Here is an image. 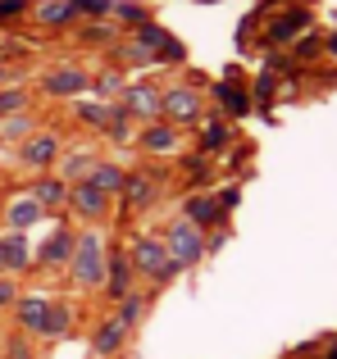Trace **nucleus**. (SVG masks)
Masks as SVG:
<instances>
[{
    "mask_svg": "<svg viewBox=\"0 0 337 359\" xmlns=\"http://www.w3.org/2000/svg\"><path fill=\"white\" fill-rule=\"evenodd\" d=\"M73 278L82 282V287H96L100 278H105V255H100V241L96 237H82L78 250H73Z\"/></svg>",
    "mask_w": 337,
    "mask_h": 359,
    "instance_id": "1",
    "label": "nucleus"
},
{
    "mask_svg": "<svg viewBox=\"0 0 337 359\" xmlns=\"http://www.w3.org/2000/svg\"><path fill=\"white\" fill-rule=\"evenodd\" d=\"M133 264L146 273V278H155V282H168V278H173V269H178V264L168 259V250H164L160 241H137Z\"/></svg>",
    "mask_w": 337,
    "mask_h": 359,
    "instance_id": "2",
    "label": "nucleus"
},
{
    "mask_svg": "<svg viewBox=\"0 0 337 359\" xmlns=\"http://www.w3.org/2000/svg\"><path fill=\"white\" fill-rule=\"evenodd\" d=\"M164 250H168V259H173V264H192L196 255H201V237H196L187 223H178V228L168 232V245H164Z\"/></svg>",
    "mask_w": 337,
    "mask_h": 359,
    "instance_id": "3",
    "label": "nucleus"
},
{
    "mask_svg": "<svg viewBox=\"0 0 337 359\" xmlns=\"http://www.w3.org/2000/svg\"><path fill=\"white\" fill-rule=\"evenodd\" d=\"M46 309H51V300H46V296H23V300H18V323H23L27 332H41Z\"/></svg>",
    "mask_w": 337,
    "mask_h": 359,
    "instance_id": "4",
    "label": "nucleus"
},
{
    "mask_svg": "<svg viewBox=\"0 0 337 359\" xmlns=\"http://www.w3.org/2000/svg\"><path fill=\"white\" fill-rule=\"evenodd\" d=\"M0 269H9V273H18V269H27V241L18 237H0Z\"/></svg>",
    "mask_w": 337,
    "mask_h": 359,
    "instance_id": "5",
    "label": "nucleus"
},
{
    "mask_svg": "<svg viewBox=\"0 0 337 359\" xmlns=\"http://www.w3.org/2000/svg\"><path fill=\"white\" fill-rule=\"evenodd\" d=\"M124 337H128V327L119 323V318L100 323V332H96V355H114L119 346H124Z\"/></svg>",
    "mask_w": 337,
    "mask_h": 359,
    "instance_id": "6",
    "label": "nucleus"
},
{
    "mask_svg": "<svg viewBox=\"0 0 337 359\" xmlns=\"http://www.w3.org/2000/svg\"><path fill=\"white\" fill-rule=\"evenodd\" d=\"M69 327H73V314H69V305H51V309H46L41 337H64Z\"/></svg>",
    "mask_w": 337,
    "mask_h": 359,
    "instance_id": "7",
    "label": "nucleus"
},
{
    "mask_svg": "<svg viewBox=\"0 0 337 359\" xmlns=\"http://www.w3.org/2000/svg\"><path fill=\"white\" fill-rule=\"evenodd\" d=\"M69 255H73V237H69V232H60V237H51V245L41 250V259L46 264H60V259H69Z\"/></svg>",
    "mask_w": 337,
    "mask_h": 359,
    "instance_id": "8",
    "label": "nucleus"
},
{
    "mask_svg": "<svg viewBox=\"0 0 337 359\" xmlns=\"http://www.w3.org/2000/svg\"><path fill=\"white\" fill-rule=\"evenodd\" d=\"M110 296H114V300L128 296V259H114V264H110Z\"/></svg>",
    "mask_w": 337,
    "mask_h": 359,
    "instance_id": "9",
    "label": "nucleus"
},
{
    "mask_svg": "<svg viewBox=\"0 0 337 359\" xmlns=\"http://www.w3.org/2000/svg\"><path fill=\"white\" fill-rule=\"evenodd\" d=\"M73 201H78V210H82V214H100V210H105V196L91 191V187H82V191L73 196Z\"/></svg>",
    "mask_w": 337,
    "mask_h": 359,
    "instance_id": "10",
    "label": "nucleus"
},
{
    "mask_svg": "<svg viewBox=\"0 0 337 359\" xmlns=\"http://www.w3.org/2000/svg\"><path fill=\"white\" fill-rule=\"evenodd\" d=\"M37 214H41V210H37V201H18L14 210H9V223H14V228H27Z\"/></svg>",
    "mask_w": 337,
    "mask_h": 359,
    "instance_id": "11",
    "label": "nucleus"
},
{
    "mask_svg": "<svg viewBox=\"0 0 337 359\" xmlns=\"http://www.w3.org/2000/svg\"><path fill=\"white\" fill-rule=\"evenodd\" d=\"M137 318H142V300H137V296L128 300V296H124V309H119V323H124V327H133Z\"/></svg>",
    "mask_w": 337,
    "mask_h": 359,
    "instance_id": "12",
    "label": "nucleus"
},
{
    "mask_svg": "<svg viewBox=\"0 0 337 359\" xmlns=\"http://www.w3.org/2000/svg\"><path fill=\"white\" fill-rule=\"evenodd\" d=\"M51 155H55V141H32V150H27L32 164H41V159H51Z\"/></svg>",
    "mask_w": 337,
    "mask_h": 359,
    "instance_id": "13",
    "label": "nucleus"
},
{
    "mask_svg": "<svg viewBox=\"0 0 337 359\" xmlns=\"http://www.w3.org/2000/svg\"><path fill=\"white\" fill-rule=\"evenodd\" d=\"M37 201H41V205H55V201H64V191L55 182H41V187H37Z\"/></svg>",
    "mask_w": 337,
    "mask_h": 359,
    "instance_id": "14",
    "label": "nucleus"
},
{
    "mask_svg": "<svg viewBox=\"0 0 337 359\" xmlns=\"http://www.w3.org/2000/svg\"><path fill=\"white\" fill-rule=\"evenodd\" d=\"M9 300H14V287H9V282H5V278H0V309H5V305H9Z\"/></svg>",
    "mask_w": 337,
    "mask_h": 359,
    "instance_id": "15",
    "label": "nucleus"
},
{
    "mask_svg": "<svg viewBox=\"0 0 337 359\" xmlns=\"http://www.w3.org/2000/svg\"><path fill=\"white\" fill-rule=\"evenodd\" d=\"M9 351H14L9 359H32V355H27V346H23V341H14V346H9Z\"/></svg>",
    "mask_w": 337,
    "mask_h": 359,
    "instance_id": "16",
    "label": "nucleus"
},
{
    "mask_svg": "<svg viewBox=\"0 0 337 359\" xmlns=\"http://www.w3.org/2000/svg\"><path fill=\"white\" fill-rule=\"evenodd\" d=\"M329 359H337V351H333V355H329Z\"/></svg>",
    "mask_w": 337,
    "mask_h": 359,
    "instance_id": "17",
    "label": "nucleus"
}]
</instances>
